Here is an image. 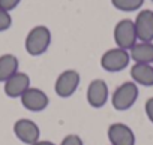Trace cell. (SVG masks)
<instances>
[{
	"label": "cell",
	"mask_w": 153,
	"mask_h": 145,
	"mask_svg": "<svg viewBox=\"0 0 153 145\" xmlns=\"http://www.w3.org/2000/svg\"><path fill=\"white\" fill-rule=\"evenodd\" d=\"M12 26V17L9 12L0 9V32H6Z\"/></svg>",
	"instance_id": "obj_16"
},
{
	"label": "cell",
	"mask_w": 153,
	"mask_h": 145,
	"mask_svg": "<svg viewBox=\"0 0 153 145\" xmlns=\"http://www.w3.org/2000/svg\"><path fill=\"white\" fill-rule=\"evenodd\" d=\"M144 112L149 118V121L153 124V97H149L146 100V105H144Z\"/></svg>",
	"instance_id": "obj_19"
},
{
	"label": "cell",
	"mask_w": 153,
	"mask_h": 145,
	"mask_svg": "<svg viewBox=\"0 0 153 145\" xmlns=\"http://www.w3.org/2000/svg\"><path fill=\"white\" fill-rule=\"evenodd\" d=\"M50 43H51L50 29L45 27V26H36L27 33L24 46H26V51L30 55L36 57V55H42L48 49Z\"/></svg>",
	"instance_id": "obj_1"
},
{
	"label": "cell",
	"mask_w": 153,
	"mask_h": 145,
	"mask_svg": "<svg viewBox=\"0 0 153 145\" xmlns=\"http://www.w3.org/2000/svg\"><path fill=\"white\" fill-rule=\"evenodd\" d=\"M111 3L116 9L122 12H134L141 9L144 0H111Z\"/></svg>",
	"instance_id": "obj_15"
},
{
	"label": "cell",
	"mask_w": 153,
	"mask_h": 145,
	"mask_svg": "<svg viewBox=\"0 0 153 145\" xmlns=\"http://www.w3.org/2000/svg\"><path fill=\"white\" fill-rule=\"evenodd\" d=\"M81 77L75 69H66L57 77L54 82V91L59 97H71L80 87Z\"/></svg>",
	"instance_id": "obj_3"
},
{
	"label": "cell",
	"mask_w": 153,
	"mask_h": 145,
	"mask_svg": "<svg viewBox=\"0 0 153 145\" xmlns=\"http://www.w3.org/2000/svg\"><path fill=\"white\" fill-rule=\"evenodd\" d=\"M5 87V94L8 97H21L24 94V91H27L30 88V77L27 74H24V72H17L15 75H12L6 82H3Z\"/></svg>",
	"instance_id": "obj_11"
},
{
	"label": "cell",
	"mask_w": 153,
	"mask_h": 145,
	"mask_svg": "<svg viewBox=\"0 0 153 145\" xmlns=\"http://www.w3.org/2000/svg\"><path fill=\"white\" fill-rule=\"evenodd\" d=\"M137 38L140 42H153V11L143 9L134 20Z\"/></svg>",
	"instance_id": "obj_10"
},
{
	"label": "cell",
	"mask_w": 153,
	"mask_h": 145,
	"mask_svg": "<svg viewBox=\"0 0 153 145\" xmlns=\"http://www.w3.org/2000/svg\"><path fill=\"white\" fill-rule=\"evenodd\" d=\"M20 100H21V105L30 112H41L50 103L48 94L44 90L36 88V87H30L27 91H24Z\"/></svg>",
	"instance_id": "obj_7"
},
{
	"label": "cell",
	"mask_w": 153,
	"mask_h": 145,
	"mask_svg": "<svg viewBox=\"0 0 153 145\" xmlns=\"http://www.w3.org/2000/svg\"><path fill=\"white\" fill-rule=\"evenodd\" d=\"M32 145H57V144H54V142H51V141H38V142H35V144H32Z\"/></svg>",
	"instance_id": "obj_20"
},
{
	"label": "cell",
	"mask_w": 153,
	"mask_h": 145,
	"mask_svg": "<svg viewBox=\"0 0 153 145\" xmlns=\"http://www.w3.org/2000/svg\"><path fill=\"white\" fill-rule=\"evenodd\" d=\"M60 145H84V142H83V139H81L78 135L71 133V135H66V136L62 139Z\"/></svg>",
	"instance_id": "obj_17"
},
{
	"label": "cell",
	"mask_w": 153,
	"mask_h": 145,
	"mask_svg": "<svg viewBox=\"0 0 153 145\" xmlns=\"http://www.w3.org/2000/svg\"><path fill=\"white\" fill-rule=\"evenodd\" d=\"M113 36H114V42H116L117 48H122V49H126V51H129L138 42L137 32H135V24L129 18L120 20L116 24Z\"/></svg>",
	"instance_id": "obj_4"
},
{
	"label": "cell",
	"mask_w": 153,
	"mask_h": 145,
	"mask_svg": "<svg viewBox=\"0 0 153 145\" xmlns=\"http://www.w3.org/2000/svg\"><path fill=\"white\" fill-rule=\"evenodd\" d=\"M152 2H153V0H152Z\"/></svg>",
	"instance_id": "obj_21"
},
{
	"label": "cell",
	"mask_w": 153,
	"mask_h": 145,
	"mask_svg": "<svg viewBox=\"0 0 153 145\" xmlns=\"http://www.w3.org/2000/svg\"><path fill=\"white\" fill-rule=\"evenodd\" d=\"M107 135H108L110 145H135V141H137L134 130L125 123L110 124Z\"/></svg>",
	"instance_id": "obj_9"
},
{
	"label": "cell",
	"mask_w": 153,
	"mask_h": 145,
	"mask_svg": "<svg viewBox=\"0 0 153 145\" xmlns=\"http://www.w3.org/2000/svg\"><path fill=\"white\" fill-rule=\"evenodd\" d=\"M14 133L18 138V141H21L23 144H27V145H32V144L38 142L39 136H41L39 126L35 121L29 120V118L17 120L14 123Z\"/></svg>",
	"instance_id": "obj_6"
},
{
	"label": "cell",
	"mask_w": 153,
	"mask_h": 145,
	"mask_svg": "<svg viewBox=\"0 0 153 145\" xmlns=\"http://www.w3.org/2000/svg\"><path fill=\"white\" fill-rule=\"evenodd\" d=\"M138 85L134 81L120 84L111 94V105L116 111H128L138 99Z\"/></svg>",
	"instance_id": "obj_2"
},
{
	"label": "cell",
	"mask_w": 153,
	"mask_h": 145,
	"mask_svg": "<svg viewBox=\"0 0 153 145\" xmlns=\"http://www.w3.org/2000/svg\"><path fill=\"white\" fill-rule=\"evenodd\" d=\"M20 2L21 0H0V9L6 11V12H11L20 5Z\"/></svg>",
	"instance_id": "obj_18"
},
{
	"label": "cell",
	"mask_w": 153,
	"mask_h": 145,
	"mask_svg": "<svg viewBox=\"0 0 153 145\" xmlns=\"http://www.w3.org/2000/svg\"><path fill=\"white\" fill-rule=\"evenodd\" d=\"M131 78L137 85L153 87V64L135 63L131 67Z\"/></svg>",
	"instance_id": "obj_12"
},
{
	"label": "cell",
	"mask_w": 153,
	"mask_h": 145,
	"mask_svg": "<svg viewBox=\"0 0 153 145\" xmlns=\"http://www.w3.org/2000/svg\"><path fill=\"white\" fill-rule=\"evenodd\" d=\"M129 61H131L129 51L117 46L105 51L101 57V66L107 72H120L129 66Z\"/></svg>",
	"instance_id": "obj_5"
},
{
	"label": "cell",
	"mask_w": 153,
	"mask_h": 145,
	"mask_svg": "<svg viewBox=\"0 0 153 145\" xmlns=\"http://www.w3.org/2000/svg\"><path fill=\"white\" fill-rule=\"evenodd\" d=\"M18 58L14 54L0 55V82H6L12 75L18 72Z\"/></svg>",
	"instance_id": "obj_14"
},
{
	"label": "cell",
	"mask_w": 153,
	"mask_h": 145,
	"mask_svg": "<svg viewBox=\"0 0 153 145\" xmlns=\"http://www.w3.org/2000/svg\"><path fill=\"white\" fill-rule=\"evenodd\" d=\"M108 96H110L108 85L104 79H93L89 84L87 91H86L87 103L95 109H99V108L105 106V103L108 102Z\"/></svg>",
	"instance_id": "obj_8"
},
{
	"label": "cell",
	"mask_w": 153,
	"mask_h": 145,
	"mask_svg": "<svg viewBox=\"0 0 153 145\" xmlns=\"http://www.w3.org/2000/svg\"><path fill=\"white\" fill-rule=\"evenodd\" d=\"M129 55L135 63L153 64V42H137L129 49Z\"/></svg>",
	"instance_id": "obj_13"
}]
</instances>
